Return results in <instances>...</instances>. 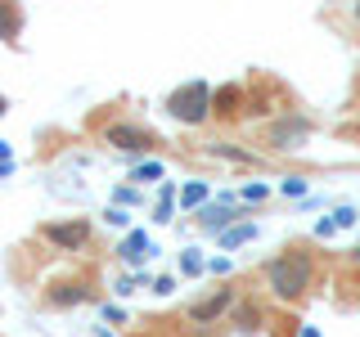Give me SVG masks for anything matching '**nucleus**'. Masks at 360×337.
<instances>
[{"mask_svg":"<svg viewBox=\"0 0 360 337\" xmlns=\"http://www.w3.org/2000/svg\"><path fill=\"white\" fill-rule=\"evenodd\" d=\"M257 319H262V310H257V306H248V310L239 315V329H257Z\"/></svg>","mask_w":360,"mask_h":337,"instance_id":"23","label":"nucleus"},{"mask_svg":"<svg viewBox=\"0 0 360 337\" xmlns=\"http://www.w3.org/2000/svg\"><path fill=\"white\" fill-rule=\"evenodd\" d=\"M212 157H230V162H257L248 149H234V144H212Z\"/></svg>","mask_w":360,"mask_h":337,"instance_id":"14","label":"nucleus"},{"mask_svg":"<svg viewBox=\"0 0 360 337\" xmlns=\"http://www.w3.org/2000/svg\"><path fill=\"white\" fill-rule=\"evenodd\" d=\"M5 112H9V99H5V95H0V117H5Z\"/></svg>","mask_w":360,"mask_h":337,"instance_id":"29","label":"nucleus"},{"mask_svg":"<svg viewBox=\"0 0 360 337\" xmlns=\"http://www.w3.org/2000/svg\"><path fill=\"white\" fill-rule=\"evenodd\" d=\"M212 104H217V99H212L207 81H185L172 99H167V112H172L176 121H185V126H202L207 112H212Z\"/></svg>","mask_w":360,"mask_h":337,"instance_id":"2","label":"nucleus"},{"mask_svg":"<svg viewBox=\"0 0 360 337\" xmlns=\"http://www.w3.org/2000/svg\"><path fill=\"white\" fill-rule=\"evenodd\" d=\"M45 239H50L54 247H82L90 239V220H54V225H45Z\"/></svg>","mask_w":360,"mask_h":337,"instance_id":"4","label":"nucleus"},{"mask_svg":"<svg viewBox=\"0 0 360 337\" xmlns=\"http://www.w3.org/2000/svg\"><path fill=\"white\" fill-rule=\"evenodd\" d=\"M180 202H185V207H202V202H207V185H202V180H189V185L180 189Z\"/></svg>","mask_w":360,"mask_h":337,"instance_id":"13","label":"nucleus"},{"mask_svg":"<svg viewBox=\"0 0 360 337\" xmlns=\"http://www.w3.org/2000/svg\"><path fill=\"white\" fill-rule=\"evenodd\" d=\"M112 198H117L122 207H131V202H140V194H135V189H127V185H122V189H112Z\"/></svg>","mask_w":360,"mask_h":337,"instance_id":"22","label":"nucleus"},{"mask_svg":"<svg viewBox=\"0 0 360 337\" xmlns=\"http://www.w3.org/2000/svg\"><path fill=\"white\" fill-rule=\"evenodd\" d=\"M266 194H270L266 185H248V189H243V202H262Z\"/></svg>","mask_w":360,"mask_h":337,"instance_id":"24","label":"nucleus"},{"mask_svg":"<svg viewBox=\"0 0 360 337\" xmlns=\"http://www.w3.org/2000/svg\"><path fill=\"white\" fill-rule=\"evenodd\" d=\"M153 252H158V247H153V239L144 230H131L127 239H122V247H117V256H122V261H131V265H140L144 256H153Z\"/></svg>","mask_w":360,"mask_h":337,"instance_id":"6","label":"nucleus"},{"mask_svg":"<svg viewBox=\"0 0 360 337\" xmlns=\"http://www.w3.org/2000/svg\"><path fill=\"white\" fill-rule=\"evenodd\" d=\"M315 234H320V239H333V234H338V220H333V216L315 220Z\"/></svg>","mask_w":360,"mask_h":337,"instance_id":"21","label":"nucleus"},{"mask_svg":"<svg viewBox=\"0 0 360 337\" xmlns=\"http://www.w3.org/2000/svg\"><path fill=\"white\" fill-rule=\"evenodd\" d=\"M104 319L108 324H122V319H127V310H122V306H104Z\"/></svg>","mask_w":360,"mask_h":337,"instance_id":"27","label":"nucleus"},{"mask_svg":"<svg viewBox=\"0 0 360 337\" xmlns=\"http://www.w3.org/2000/svg\"><path fill=\"white\" fill-rule=\"evenodd\" d=\"M104 140L117 144L122 153H149L153 149V135L144 131V126H131V121H112V126L104 131Z\"/></svg>","mask_w":360,"mask_h":337,"instance_id":"3","label":"nucleus"},{"mask_svg":"<svg viewBox=\"0 0 360 337\" xmlns=\"http://www.w3.org/2000/svg\"><path fill=\"white\" fill-rule=\"evenodd\" d=\"M180 270H185V275H202V270H207V261H202L194 247H189V252H180Z\"/></svg>","mask_w":360,"mask_h":337,"instance_id":"16","label":"nucleus"},{"mask_svg":"<svg viewBox=\"0 0 360 337\" xmlns=\"http://www.w3.org/2000/svg\"><path fill=\"white\" fill-rule=\"evenodd\" d=\"M257 239V225H230V230H221V247L230 252V247H239V243H252Z\"/></svg>","mask_w":360,"mask_h":337,"instance_id":"10","label":"nucleus"},{"mask_svg":"<svg viewBox=\"0 0 360 337\" xmlns=\"http://www.w3.org/2000/svg\"><path fill=\"white\" fill-rule=\"evenodd\" d=\"M217 112H234V104H239V86H225V90H217Z\"/></svg>","mask_w":360,"mask_h":337,"instance_id":"17","label":"nucleus"},{"mask_svg":"<svg viewBox=\"0 0 360 337\" xmlns=\"http://www.w3.org/2000/svg\"><path fill=\"white\" fill-rule=\"evenodd\" d=\"M307 131H311V126L297 117V121H284V126H275V135H270V140H275V149H297V144L307 140Z\"/></svg>","mask_w":360,"mask_h":337,"instance_id":"9","label":"nucleus"},{"mask_svg":"<svg viewBox=\"0 0 360 337\" xmlns=\"http://www.w3.org/2000/svg\"><path fill=\"white\" fill-rule=\"evenodd\" d=\"M135 180H162V162H140L135 166Z\"/></svg>","mask_w":360,"mask_h":337,"instance_id":"19","label":"nucleus"},{"mask_svg":"<svg viewBox=\"0 0 360 337\" xmlns=\"http://www.w3.org/2000/svg\"><path fill=\"white\" fill-rule=\"evenodd\" d=\"M104 220L112 225V230H127V225H131V216H127L122 207H108V211H104Z\"/></svg>","mask_w":360,"mask_h":337,"instance_id":"20","label":"nucleus"},{"mask_svg":"<svg viewBox=\"0 0 360 337\" xmlns=\"http://www.w3.org/2000/svg\"><path fill=\"white\" fill-rule=\"evenodd\" d=\"M307 176H288V180H279V194H284V198H302V194H307Z\"/></svg>","mask_w":360,"mask_h":337,"instance_id":"15","label":"nucleus"},{"mask_svg":"<svg viewBox=\"0 0 360 337\" xmlns=\"http://www.w3.org/2000/svg\"><path fill=\"white\" fill-rule=\"evenodd\" d=\"M172 198H176V185L167 180V185H162V194H158V207H153V220H158V225H167V220H172Z\"/></svg>","mask_w":360,"mask_h":337,"instance_id":"12","label":"nucleus"},{"mask_svg":"<svg viewBox=\"0 0 360 337\" xmlns=\"http://www.w3.org/2000/svg\"><path fill=\"white\" fill-rule=\"evenodd\" d=\"M333 220H338V230H352V225H360V211L356 207H338Z\"/></svg>","mask_w":360,"mask_h":337,"instance_id":"18","label":"nucleus"},{"mask_svg":"<svg viewBox=\"0 0 360 337\" xmlns=\"http://www.w3.org/2000/svg\"><path fill=\"white\" fill-rule=\"evenodd\" d=\"M86 297H90V292H86L82 284H59V288L50 292V301H54V306H82Z\"/></svg>","mask_w":360,"mask_h":337,"instance_id":"11","label":"nucleus"},{"mask_svg":"<svg viewBox=\"0 0 360 337\" xmlns=\"http://www.w3.org/2000/svg\"><path fill=\"white\" fill-rule=\"evenodd\" d=\"M239 216H243V211L230 207V202H221V198H217V202H202V207H198V225H202V230H230Z\"/></svg>","mask_w":360,"mask_h":337,"instance_id":"5","label":"nucleus"},{"mask_svg":"<svg viewBox=\"0 0 360 337\" xmlns=\"http://www.w3.org/2000/svg\"><path fill=\"white\" fill-rule=\"evenodd\" d=\"M311 256L307 252H288V256H275V261L266 265V284H270V292L275 297H302V292L311 288Z\"/></svg>","mask_w":360,"mask_h":337,"instance_id":"1","label":"nucleus"},{"mask_svg":"<svg viewBox=\"0 0 360 337\" xmlns=\"http://www.w3.org/2000/svg\"><path fill=\"white\" fill-rule=\"evenodd\" d=\"M207 270H212V275H230V261H225V256H212Z\"/></svg>","mask_w":360,"mask_h":337,"instance_id":"26","label":"nucleus"},{"mask_svg":"<svg viewBox=\"0 0 360 337\" xmlns=\"http://www.w3.org/2000/svg\"><path fill=\"white\" fill-rule=\"evenodd\" d=\"M356 18H360V5H356Z\"/></svg>","mask_w":360,"mask_h":337,"instance_id":"32","label":"nucleus"},{"mask_svg":"<svg viewBox=\"0 0 360 337\" xmlns=\"http://www.w3.org/2000/svg\"><path fill=\"white\" fill-rule=\"evenodd\" d=\"M0 162H9V144L5 140H0Z\"/></svg>","mask_w":360,"mask_h":337,"instance_id":"28","label":"nucleus"},{"mask_svg":"<svg viewBox=\"0 0 360 337\" xmlns=\"http://www.w3.org/2000/svg\"><path fill=\"white\" fill-rule=\"evenodd\" d=\"M153 292H162V297H167V292H176V279H172V275H162V279H153Z\"/></svg>","mask_w":360,"mask_h":337,"instance_id":"25","label":"nucleus"},{"mask_svg":"<svg viewBox=\"0 0 360 337\" xmlns=\"http://www.w3.org/2000/svg\"><path fill=\"white\" fill-rule=\"evenodd\" d=\"M230 301H234V292H230V288H221V292H212L207 301L189 306V319H194V324H207V319H217V315H221L225 306H230Z\"/></svg>","mask_w":360,"mask_h":337,"instance_id":"7","label":"nucleus"},{"mask_svg":"<svg viewBox=\"0 0 360 337\" xmlns=\"http://www.w3.org/2000/svg\"><path fill=\"white\" fill-rule=\"evenodd\" d=\"M95 337H112V333H108V329H95Z\"/></svg>","mask_w":360,"mask_h":337,"instance_id":"31","label":"nucleus"},{"mask_svg":"<svg viewBox=\"0 0 360 337\" xmlns=\"http://www.w3.org/2000/svg\"><path fill=\"white\" fill-rule=\"evenodd\" d=\"M18 32H22L18 0H0V41H18Z\"/></svg>","mask_w":360,"mask_h":337,"instance_id":"8","label":"nucleus"},{"mask_svg":"<svg viewBox=\"0 0 360 337\" xmlns=\"http://www.w3.org/2000/svg\"><path fill=\"white\" fill-rule=\"evenodd\" d=\"M356 256H360V247H356Z\"/></svg>","mask_w":360,"mask_h":337,"instance_id":"33","label":"nucleus"},{"mask_svg":"<svg viewBox=\"0 0 360 337\" xmlns=\"http://www.w3.org/2000/svg\"><path fill=\"white\" fill-rule=\"evenodd\" d=\"M302 337H320V333H315V329H302Z\"/></svg>","mask_w":360,"mask_h":337,"instance_id":"30","label":"nucleus"}]
</instances>
